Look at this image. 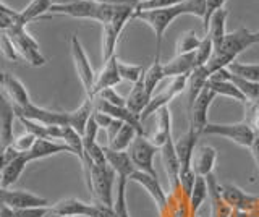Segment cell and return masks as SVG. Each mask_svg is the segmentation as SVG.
Instances as JSON below:
<instances>
[{
	"instance_id": "1",
	"label": "cell",
	"mask_w": 259,
	"mask_h": 217,
	"mask_svg": "<svg viewBox=\"0 0 259 217\" xmlns=\"http://www.w3.org/2000/svg\"><path fill=\"white\" fill-rule=\"evenodd\" d=\"M84 168V177H86V185L89 188V193L93 195V199L97 203L113 206V183H115V170L107 164V165H96L91 162H86L83 165Z\"/></svg>"
},
{
	"instance_id": "2",
	"label": "cell",
	"mask_w": 259,
	"mask_h": 217,
	"mask_svg": "<svg viewBox=\"0 0 259 217\" xmlns=\"http://www.w3.org/2000/svg\"><path fill=\"white\" fill-rule=\"evenodd\" d=\"M185 15L183 5L170 7V9H159V10H138L133 15V20H141L146 25H149L156 34V57H160V47H162V39L167 28L172 23Z\"/></svg>"
},
{
	"instance_id": "3",
	"label": "cell",
	"mask_w": 259,
	"mask_h": 217,
	"mask_svg": "<svg viewBox=\"0 0 259 217\" xmlns=\"http://www.w3.org/2000/svg\"><path fill=\"white\" fill-rule=\"evenodd\" d=\"M136 12L135 5H121L117 15L109 23L102 25V60L107 62L110 57L115 55V49L118 44V39L125 25L133 20V15Z\"/></svg>"
},
{
	"instance_id": "4",
	"label": "cell",
	"mask_w": 259,
	"mask_h": 217,
	"mask_svg": "<svg viewBox=\"0 0 259 217\" xmlns=\"http://www.w3.org/2000/svg\"><path fill=\"white\" fill-rule=\"evenodd\" d=\"M202 135L210 136H224V138L237 143L238 146L251 148V144L254 143L257 133L253 130L248 122L240 123H207L206 128L202 130Z\"/></svg>"
},
{
	"instance_id": "5",
	"label": "cell",
	"mask_w": 259,
	"mask_h": 217,
	"mask_svg": "<svg viewBox=\"0 0 259 217\" xmlns=\"http://www.w3.org/2000/svg\"><path fill=\"white\" fill-rule=\"evenodd\" d=\"M10 33L16 51H18L21 60L28 62L31 67H44L47 60L39 49V44L32 37L24 26H10L7 29Z\"/></svg>"
},
{
	"instance_id": "6",
	"label": "cell",
	"mask_w": 259,
	"mask_h": 217,
	"mask_svg": "<svg viewBox=\"0 0 259 217\" xmlns=\"http://www.w3.org/2000/svg\"><path fill=\"white\" fill-rule=\"evenodd\" d=\"M160 151L146 135H136L132 146L128 148V154L132 157L136 170L146 172L149 175L157 177L156 168H154V157L156 152Z\"/></svg>"
},
{
	"instance_id": "7",
	"label": "cell",
	"mask_w": 259,
	"mask_h": 217,
	"mask_svg": "<svg viewBox=\"0 0 259 217\" xmlns=\"http://www.w3.org/2000/svg\"><path fill=\"white\" fill-rule=\"evenodd\" d=\"M70 51H71V59H73V63H75L76 73H78V76L81 79V84H83L84 91H86V98H93V90H94V83H96L97 75L94 73V68L88 59V54L84 52L83 46H81L76 34H73L70 39Z\"/></svg>"
},
{
	"instance_id": "8",
	"label": "cell",
	"mask_w": 259,
	"mask_h": 217,
	"mask_svg": "<svg viewBox=\"0 0 259 217\" xmlns=\"http://www.w3.org/2000/svg\"><path fill=\"white\" fill-rule=\"evenodd\" d=\"M259 44V31H249L246 28H240L232 33H227L224 42L215 51L222 52L232 60H237V55H240L249 46Z\"/></svg>"
},
{
	"instance_id": "9",
	"label": "cell",
	"mask_w": 259,
	"mask_h": 217,
	"mask_svg": "<svg viewBox=\"0 0 259 217\" xmlns=\"http://www.w3.org/2000/svg\"><path fill=\"white\" fill-rule=\"evenodd\" d=\"M186 81H188V76H177V78H172V81H170L159 94H154L152 98H151V101H149V104L143 110L141 117H140L141 122H143L144 118H148L149 115L157 114V112L162 107L168 106L170 101L175 99L177 96H180L186 90Z\"/></svg>"
},
{
	"instance_id": "10",
	"label": "cell",
	"mask_w": 259,
	"mask_h": 217,
	"mask_svg": "<svg viewBox=\"0 0 259 217\" xmlns=\"http://www.w3.org/2000/svg\"><path fill=\"white\" fill-rule=\"evenodd\" d=\"M0 204H4L10 209H26V207H40L51 206L49 201L39 195H34L31 191L24 190H10L0 188Z\"/></svg>"
},
{
	"instance_id": "11",
	"label": "cell",
	"mask_w": 259,
	"mask_h": 217,
	"mask_svg": "<svg viewBox=\"0 0 259 217\" xmlns=\"http://www.w3.org/2000/svg\"><path fill=\"white\" fill-rule=\"evenodd\" d=\"M16 117H24L29 120H34L42 125H57V126H65L70 123V117L68 112H55V110H49L44 107L36 106L34 102H31L29 106L23 107V109H15Z\"/></svg>"
},
{
	"instance_id": "12",
	"label": "cell",
	"mask_w": 259,
	"mask_h": 217,
	"mask_svg": "<svg viewBox=\"0 0 259 217\" xmlns=\"http://www.w3.org/2000/svg\"><path fill=\"white\" fill-rule=\"evenodd\" d=\"M214 99H215V93L210 90V88H207V84H206V88L201 91V94L196 98V101L193 102V106L188 109L190 120H191L190 126L199 136L202 135V130H204L206 125L209 123L207 114H209V107H210V104H212Z\"/></svg>"
},
{
	"instance_id": "13",
	"label": "cell",
	"mask_w": 259,
	"mask_h": 217,
	"mask_svg": "<svg viewBox=\"0 0 259 217\" xmlns=\"http://www.w3.org/2000/svg\"><path fill=\"white\" fill-rule=\"evenodd\" d=\"M128 180L141 185V187L149 193V196L154 199V203H156L159 212L162 215H165V212L168 211V199H167L165 191L162 190V185H160L157 177L149 175V173L141 172V170H135L132 175H130Z\"/></svg>"
},
{
	"instance_id": "14",
	"label": "cell",
	"mask_w": 259,
	"mask_h": 217,
	"mask_svg": "<svg viewBox=\"0 0 259 217\" xmlns=\"http://www.w3.org/2000/svg\"><path fill=\"white\" fill-rule=\"evenodd\" d=\"M160 156H162V164H164L167 179H168L170 190H172V193L182 191V187H180V160H178L175 143L172 140H168L164 146L160 148Z\"/></svg>"
},
{
	"instance_id": "15",
	"label": "cell",
	"mask_w": 259,
	"mask_h": 217,
	"mask_svg": "<svg viewBox=\"0 0 259 217\" xmlns=\"http://www.w3.org/2000/svg\"><path fill=\"white\" fill-rule=\"evenodd\" d=\"M16 112L15 106L5 96L0 98V146H10L13 143V122Z\"/></svg>"
},
{
	"instance_id": "16",
	"label": "cell",
	"mask_w": 259,
	"mask_h": 217,
	"mask_svg": "<svg viewBox=\"0 0 259 217\" xmlns=\"http://www.w3.org/2000/svg\"><path fill=\"white\" fill-rule=\"evenodd\" d=\"M120 81H121V76H120V71H118V59H117V55H113V57H110L107 62H104L102 70L96 76L93 98L99 91L105 90V88L117 86Z\"/></svg>"
},
{
	"instance_id": "17",
	"label": "cell",
	"mask_w": 259,
	"mask_h": 217,
	"mask_svg": "<svg viewBox=\"0 0 259 217\" xmlns=\"http://www.w3.org/2000/svg\"><path fill=\"white\" fill-rule=\"evenodd\" d=\"M104 152H105V159H107V164L115 170L118 179L128 180L130 175L136 170L128 151H115V149H110L109 146H104Z\"/></svg>"
},
{
	"instance_id": "18",
	"label": "cell",
	"mask_w": 259,
	"mask_h": 217,
	"mask_svg": "<svg viewBox=\"0 0 259 217\" xmlns=\"http://www.w3.org/2000/svg\"><path fill=\"white\" fill-rule=\"evenodd\" d=\"M60 152H70V154H73L71 149L62 141L37 138L36 143H34V146H32L29 149V152H26L24 156H26V159L29 160V162H32V160L46 159V157H51V156H55V154H60Z\"/></svg>"
},
{
	"instance_id": "19",
	"label": "cell",
	"mask_w": 259,
	"mask_h": 217,
	"mask_svg": "<svg viewBox=\"0 0 259 217\" xmlns=\"http://www.w3.org/2000/svg\"><path fill=\"white\" fill-rule=\"evenodd\" d=\"M4 90L7 91L8 99L12 101L15 109H23V107L29 106V104L32 102L31 98H29V93L26 90V86L23 84L21 79H18L12 73H5Z\"/></svg>"
},
{
	"instance_id": "20",
	"label": "cell",
	"mask_w": 259,
	"mask_h": 217,
	"mask_svg": "<svg viewBox=\"0 0 259 217\" xmlns=\"http://www.w3.org/2000/svg\"><path fill=\"white\" fill-rule=\"evenodd\" d=\"M162 67H164L165 78L188 76L194 68H198L196 67V57H194V52L175 55L172 60L162 63Z\"/></svg>"
},
{
	"instance_id": "21",
	"label": "cell",
	"mask_w": 259,
	"mask_h": 217,
	"mask_svg": "<svg viewBox=\"0 0 259 217\" xmlns=\"http://www.w3.org/2000/svg\"><path fill=\"white\" fill-rule=\"evenodd\" d=\"M51 7H52L51 0H31L26 9L18 12V17H16V20L12 26H24L26 28L28 23L34 21L37 18H44L46 13H49V10H51Z\"/></svg>"
},
{
	"instance_id": "22",
	"label": "cell",
	"mask_w": 259,
	"mask_h": 217,
	"mask_svg": "<svg viewBox=\"0 0 259 217\" xmlns=\"http://www.w3.org/2000/svg\"><path fill=\"white\" fill-rule=\"evenodd\" d=\"M217 162V151L210 146H201L193 156V170L199 177H207L214 172Z\"/></svg>"
},
{
	"instance_id": "23",
	"label": "cell",
	"mask_w": 259,
	"mask_h": 217,
	"mask_svg": "<svg viewBox=\"0 0 259 217\" xmlns=\"http://www.w3.org/2000/svg\"><path fill=\"white\" fill-rule=\"evenodd\" d=\"M149 140L156 144L159 149L164 146L168 140H172V114H170L168 106L162 107L157 112V126Z\"/></svg>"
},
{
	"instance_id": "24",
	"label": "cell",
	"mask_w": 259,
	"mask_h": 217,
	"mask_svg": "<svg viewBox=\"0 0 259 217\" xmlns=\"http://www.w3.org/2000/svg\"><path fill=\"white\" fill-rule=\"evenodd\" d=\"M89 211H91V204L83 203V201H79L76 198H67L52 204V212L62 217H78V215L88 217Z\"/></svg>"
},
{
	"instance_id": "25",
	"label": "cell",
	"mask_w": 259,
	"mask_h": 217,
	"mask_svg": "<svg viewBox=\"0 0 259 217\" xmlns=\"http://www.w3.org/2000/svg\"><path fill=\"white\" fill-rule=\"evenodd\" d=\"M209 78H210V73L207 71L206 67L194 68L188 75V81H186V91H188V109L193 106V102L196 101V98L201 94V91L206 88Z\"/></svg>"
},
{
	"instance_id": "26",
	"label": "cell",
	"mask_w": 259,
	"mask_h": 217,
	"mask_svg": "<svg viewBox=\"0 0 259 217\" xmlns=\"http://www.w3.org/2000/svg\"><path fill=\"white\" fill-rule=\"evenodd\" d=\"M227 18H229V10L221 9L219 12H215L212 17H210L209 21V28L204 34H207L210 39H212V44H214V51L221 47V44L224 42V39L227 36Z\"/></svg>"
},
{
	"instance_id": "27",
	"label": "cell",
	"mask_w": 259,
	"mask_h": 217,
	"mask_svg": "<svg viewBox=\"0 0 259 217\" xmlns=\"http://www.w3.org/2000/svg\"><path fill=\"white\" fill-rule=\"evenodd\" d=\"M29 164V160L26 159L24 154H18L13 160H10L2 170V183H0V188H10L18 182L21 173L24 172V168Z\"/></svg>"
},
{
	"instance_id": "28",
	"label": "cell",
	"mask_w": 259,
	"mask_h": 217,
	"mask_svg": "<svg viewBox=\"0 0 259 217\" xmlns=\"http://www.w3.org/2000/svg\"><path fill=\"white\" fill-rule=\"evenodd\" d=\"M151 98L149 94L146 93V88H144V81L143 78L140 81H136L132 88V91H130L128 98H126V109L130 112H133L135 115L141 117L143 110L146 109V106L149 104Z\"/></svg>"
},
{
	"instance_id": "29",
	"label": "cell",
	"mask_w": 259,
	"mask_h": 217,
	"mask_svg": "<svg viewBox=\"0 0 259 217\" xmlns=\"http://www.w3.org/2000/svg\"><path fill=\"white\" fill-rule=\"evenodd\" d=\"M221 193L227 204L235 209H240V211L249 207V203H253V199H254L245 195V191L237 188L235 185H221Z\"/></svg>"
},
{
	"instance_id": "30",
	"label": "cell",
	"mask_w": 259,
	"mask_h": 217,
	"mask_svg": "<svg viewBox=\"0 0 259 217\" xmlns=\"http://www.w3.org/2000/svg\"><path fill=\"white\" fill-rule=\"evenodd\" d=\"M207 88H210L215 96H225V98H230V99H235L241 104H248L246 98L241 94V91L238 90L237 86H235L232 81L229 79H215V78H209L207 81Z\"/></svg>"
},
{
	"instance_id": "31",
	"label": "cell",
	"mask_w": 259,
	"mask_h": 217,
	"mask_svg": "<svg viewBox=\"0 0 259 217\" xmlns=\"http://www.w3.org/2000/svg\"><path fill=\"white\" fill-rule=\"evenodd\" d=\"M207 195H209V188H207L206 177L196 175V182H194V187H193L190 196H188V207H190L191 217H196V212L199 211L202 203L206 201Z\"/></svg>"
},
{
	"instance_id": "32",
	"label": "cell",
	"mask_w": 259,
	"mask_h": 217,
	"mask_svg": "<svg viewBox=\"0 0 259 217\" xmlns=\"http://www.w3.org/2000/svg\"><path fill=\"white\" fill-rule=\"evenodd\" d=\"M165 78L164 75V67L160 63V57H154L152 65L144 71L143 75V81H144V88H146V93L149 94V98L154 96V91H156L157 84Z\"/></svg>"
},
{
	"instance_id": "33",
	"label": "cell",
	"mask_w": 259,
	"mask_h": 217,
	"mask_svg": "<svg viewBox=\"0 0 259 217\" xmlns=\"http://www.w3.org/2000/svg\"><path fill=\"white\" fill-rule=\"evenodd\" d=\"M62 143H65L71 149V152L75 154L81 162L84 159V146H83V136H81L76 130H73L71 126L65 125L63 126V136Z\"/></svg>"
},
{
	"instance_id": "34",
	"label": "cell",
	"mask_w": 259,
	"mask_h": 217,
	"mask_svg": "<svg viewBox=\"0 0 259 217\" xmlns=\"http://www.w3.org/2000/svg\"><path fill=\"white\" fill-rule=\"evenodd\" d=\"M136 130L128 123H123V126L120 128V132L117 133V136L109 143L110 149L115 151H128V148L132 146L133 140L136 138Z\"/></svg>"
},
{
	"instance_id": "35",
	"label": "cell",
	"mask_w": 259,
	"mask_h": 217,
	"mask_svg": "<svg viewBox=\"0 0 259 217\" xmlns=\"http://www.w3.org/2000/svg\"><path fill=\"white\" fill-rule=\"evenodd\" d=\"M227 70L237 76L259 83V63H241L238 60H233L230 65L227 67Z\"/></svg>"
},
{
	"instance_id": "36",
	"label": "cell",
	"mask_w": 259,
	"mask_h": 217,
	"mask_svg": "<svg viewBox=\"0 0 259 217\" xmlns=\"http://www.w3.org/2000/svg\"><path fill=\"white\" fill-rule=\"evenodd\" d=\"M201 44V37L196 34V31H185L177 39V44H175V51L177 55H182V54H191L194 52L199 47Z\"/></svg>"
},
{
	"instance_id": "37",
	"label": "cell",
	"mask_w": 259,
	"mask_h": 217,
	"mask_svg": "<svg viewBox=\"0 0 259 217\" xmlns=\"http://www.w3.org/2000/svg\"><path fill=\"white\" fill-rule=\"evenodd\" d=\"M0 52H2V55L8 60L21 62V57H20L18 51H16L13 39H12L10 33H8L7 29H0Z\"/></svg>"
},
{
	"instance_id": "38",
	"label": "cell",
	"mask_w": 259,
	"mask_h": 217,
	"mask_svg": "<svg viewBox=\"0 0 259 217\" xmlns=\"http://www.w3.org/2000/svg\"><path fill=\"white\" fill-rule=\"evenodd\" d=\"M118 71L121 79L125 81H130L132 84H135L136 81H140L144 75V67L143 65H133V63H125L118 60Z\"/></svg>"
},
{
	"instance_id": "39",
	"label": "cell",
	"mask_w": 259,
	"mask_h": 217,
	"mask_svg": "<svg viewBox=\"0 0 259 217\" xmlns=\"http://www.w3.org/2000/svg\"><path fill=\"white\" fill-rule=\"evenodd\" d=\"M214 54V44L212 39H210L207 34H204V37L201 39V44L196 51H194V57H196V67H204L209 62L210 55Z\"/></svg>"
},
{
	"instance_id": "40",
	"label": "cell",
	"mask_w": 259,
	"mask_h": 217,
	"mask_svg": "<svg viewBox=\"0 0 259 217\" xmlns=\"http://www.w3.org/2000/svg\"><path fill=\"white\" fill-rule=\"evenodd\" d=\"M126 179H118V187H117V199L113 209H115L117 217H130L128 206H126Z\"/></svg>"
},
{
	"instance_id": "41",
	"label": "cell",
	"mask_w": 259,
	"mask_h": 217,
	"mask_svg": "<svg viewBox=\"0 0 259 217\" xmlns=\"http://www.w3.org/2000/svg\"><path fill=\"white\" fill-rule=\"evenodd\" d=\"M94 98L102 99L105 102L112 104V106H120V107H126V98H121V96L115 91V88H105V90L99 91Z\"/></svg>"
},
{
	"instance_id": "42",
	"label": "cell",
	"mask_w": 259,
	"mask_h": 217,
	"mask_svg": "<svg viewBox=\"0 0 259 217\" xmlns=\"http://www.w3.org/2000/svg\"><path fill=\"white\" fill-rule=\"evenodd\" d=\"M36 136L34 135H31V133H23L20 135L18 138H15L13 143H12V146L16 152H20V154H26V152H29V149L34 146V143H36Z\"/></svg>"
},
{
	"instance_id": "43",
	"label": "cell",
	"mask_w": 259,
	"mask_h": 217,
	"mask_svg": "<svg viewBox=\"0 0 259 217\" xmlns=\"http://www.w3.org/2000/svg\"><path fill=\"white\" fill-rule=\"evenodd\" d=\"M185 15H193L201 20H204L206 15V0H183L182 2Z\"/></svg>"
},
{
	"instance_id": "44",
	"label": "cell",
	"mask_w": 259,
	"mask_h": 217,
	"mask_svg": "<svg viewBox=\"0 0 259 217\" xmlns=\"http://www.w3.org/2000/svg\"><path fill=\"white\" fill-rule=\"evenodd\" d=\"M88 217H117V212L113 206H107L102 203H97V201H93L91 203V211H89Z\"/></svg>"
},
{
	"instance_id": "45",
	"label": "cell",
	"mask_w": 259,
	"mask_h": 217,
	"mask_svg": "<svg viewBox=\"0 0 259 217\" xmlns=\"http://www.w3.org/2000/svg\"><path fill=\"white\" fill-rule=\"evenodd\" d=\"M227 0H206V15H204V20H202V28H204V33L209 28V21H210V17L219 12L221 9H224Z\"/></svg>"
},
{
	"instance_id": "46",
	"label": "cell",
	"mask_w": 259,
	"mask_h": 217,
	"mask_svg": "<svg viewBox=\"0 0 259 217\" xmlns=\"http://www.w3.org/2000/svg\"><path fill=\"white\" fill-rule=\"evenodd\" d=\"M52 206V204H51ZM51 206H40V207H26V209H15L16 217H46L51 212Z\"/></svg>"
},
{
	"instance_id": "47",
	"label": "cell",
	"mask_w": 259,
	"mask_h": 217,
	"mask_svg": "<svg viewBox=\"0 0 259 217\" xmlns=\"http://www.w3.org/2000/svg\"><path fill=\"white\" fill-rule=\"evenodd\" d=\"M94 120H96V123L99 125V128H104V130H107L109 125L113 122V118L107 114H104V112H99V110H94V114H93Z\"/></svg>"
},
{
	"instance_id": "48",
	"label": "cell",
	"mask_w": 259,
	"mask_h": 217,
	"mask_svg": "<svg viewBox=\"0 0 259 217\" xmlns=\"http://www.w3.org/2000/svg\"><path fill=\"white\" fill-rule=\"evenodd\" d=\"M123 123L125 122H121V120H117V118H113V122L109 125V128H107V130H105V133H107V140H109V143L113 140V138H115V136H117V133L120 132V128L121 126H123Z\"/></svg>"
},
{
	"instance_id": "49",
	"label": "cell",
	"mask_w": 259,
	"mask_h": 217,
	"mask_svg": "<svg viewBox=\"0 0 259 217\" xmlns=\"http://www.w3.org/2000/svg\"><path fill=\"white\" fill-rule=\"evenodd\" d=\"M52 5H67L71 2H78V0H51Z\"/></svg>"
},
{
	"instance_id": "50",
	"label": "cell",
	"mask_w": 259,
	"mask_h": 217,
	"mask_svg": "<svg viewBox=\"0 0 259 217\" xmlns=\"http://www.w3.org/2000/svg\"><path fill=\"white\" fill-rule=\"evenodd\" d=\"M46 217H62V215H59V214H55V212H52V206H51V212H49Z\"/></svg>"
},
{
	"instance_id": "51",
	"label": "cell",
	"mask_w": 259,
	"mask_h": 217,
	"mask_svg": "<svg viewBox=\"0 0 259 217\" xmlns=\"http://www.w3.org/2000/svg\"><path fill=\"white\" fill-rule=\"evenodd\" d=\"M4 79H5V73L0 70V83H2V84H4Z\"/></svg>"
},
{
	"instance_id": "52",
	"label": "cell",
	"mask_w": 259,
	"mask_h": 217,
	"mask_svg": "<svg viewBox=\"0 0 259 217\" xmlns=\"http://www.w3.org/2000/svg\"><path fill=\"white\" fill-rule=\"evenodd\" d=\"M2 88H4V84H2V83H0V98H4V96H5V94L2 93Z\"/></svg>"
}]
</instances>
